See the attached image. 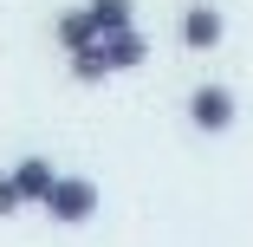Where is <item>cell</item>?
Returning <instances> with one entry per match:
<instances>
[{
	"instance_id": "cell-5",
	"label": "cell",
	"mask_w": 253,
	"mask_h": 247,
	"mask_svg": "<svg viewBox=\"0 0 253 247\" xmlns=\"http://www.w3.org/2000/svg\"><path fill=\"white\" fill-rule=\"evenodd\" d=\"M175 33H182L188 52H214V46L227 39V13L214 7V0H195V7L182 13V26H175Z\"/></svg>"
},
{
	"instance_id": "cell-7",
	"label": "cell",
	"mask_w": 253,
	"mask_h": 247,
	"mask_svg": "<svg viewBox=\"0 0 253 247\" xmlns=\"http://www.w3.org/2000/svg\"><path fill=\"white\" fill-rule=\"evenodd\" d=\"M26 208V195H20V182H13V169H0V221H13Z\"/></svg>"
},
{
	"instance_id": "cell-1",
	"label": "cell",
	"mask_w": 253,
	"mask_h": 247,
	"mask_svg": "<svg viewBox=\"0 0 253 247\" xmlns=\"http://www.w3.org/2000/svg\"><path fill=\"white\" fill-rule=\"evenodd\" d=\"M130 26H136V0H78V7H65L52 20V46L72 59L84 46H104V39L130 33Z\"/></svg>"
},
{
	"instance_id": "cell-3",
	"label": "cell",
	"mask_w": 253,
	"mask_h": 247,
	"mask_svg": "<svg viewBox=\"0 0 253 247\" xmlns=\"http://www.w3.org/2000/svg\"><path fill=\"white\" fill-rule=\"evenodd\" d=\"M188 124L201 130V137H227L234 130V117H240V98H234V85H214V78H201L195 91H188Z\"/></svg>"
},
{
	"instance_id": "cell-6",
	"label": "cell",
	"mask_w": 253,
	"mask_h": 247,
	"mask_svg": "<svg viewBox=\"0 0 253 247\" xmlns=\"http://www.w3.org/2000/svg\"><path fill=\"white\" fill-rule=\"evenodd\" d=\"M59 176H65V169H52L45 156H20V163H13V182H20V195H26V208H45V202H52Z\"/></svg>"
},
{
	"instance_id": "cell-4",
	"label": "cell",
	"mask_w": 253,
	"mask_h": 247,
	"mask_svg": "<svg viewBox=\"0 0 253 247\" xmlns=\"http://www.w3.org/2000/svg\"><path fill=\"white\" fill-rule=\"evenodd\" d=\"M97 208H104V189H97L91 176H59L52 202H45L39 215L59 221V228H84V221H97Z\"/></svg>"
},
{
	"instance_id": "cell-2",
	"label": "cell",
	"mask_w": 253,
	"mask_h": 247,
	"mask_svg": "<svg viewBox=\"0 0 253 247\" xmlns=\"http://www.w3.org/2000/svg\"><path fill=\"white\" fill-rule=\"evenodd\" d=\"M65 65H72L78 85H104V78L143 72V65H149V33L130 26V33H117V39H104V46H84V52H72Z\"/></svg>"
}]
</instances>
